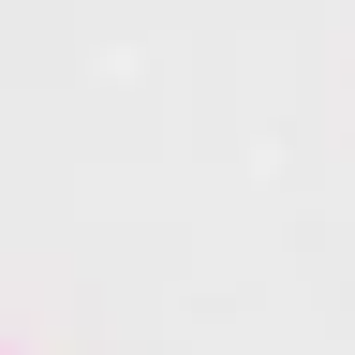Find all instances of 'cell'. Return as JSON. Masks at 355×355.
Returning a JSON list of instances; mask_svg holds the SVG:
<instances>
[{"mask_svg": "<svg viewBox=\"0 0 355 355\" xmlns=\"http://www.w3.org/2000/svg\"><path fill=\"white\" fill-rule=\"evenodd\" d=\"M0 355H15V340H0Z\"/></svg>", "mask_w": 355, "mask_h": 355, "instance_id": "obj_1", "label": "cell"}]
</instances>
